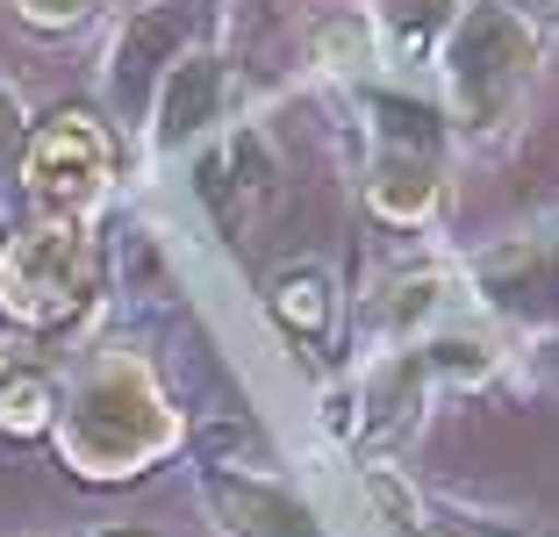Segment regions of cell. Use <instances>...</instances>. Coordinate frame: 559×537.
Listing matches in <instances>:
<instances>
[{"mask_svg":"<svg viewBox=\"0 0 559 537\" xmlns=\"http://www.w3.org/2000/svg\"><path fill=\"white\" fill-rule=\"evenodd\" d=\"M58 438H66V458L80 473L122 480V473H136L144 458H158L165 444L180 438V423H173L158 380L136 358H100L94 373L80 380V394H72Z\"/></svg>","mask_w":559,"mask_h":537,"instance_id":"6da1fadb","label":"cell"},{"mask_svg":"<svg viewBox=\"0 0 559 537\" xmlns=\"http://www.w3.org/2000/svg\"><path fill=\"white\" fill-rule=\"evenodd\" d=\"M531 80V29L510 8H466L452 22V44H444V86H452V108L474 130H495L510 100Z\"/></svg>","mask_w":559,"mask_h":537,"instance_id":"7a4b0ae2","label":"cell"},{"mask_svg":"<svg viewBox=\"0 0 559 537\" xmlns=\"http://www.w3.org/2000/svg\"><path fill=\"white\" fill-rule=\"evenodd\" d=\"M86 237L80 223H29L22 237L0 244V315L15 323H66L72 309L86 301Z\"/></svg>","mask_w":559,"mask_h":537,"instance_id":"3957f363","label":"cell"},{"mask_svg":"<svg viewBox=\"0 0 559 537\" xmlns=\"http://www.w3.org/2000/svg\"><path fill=\"white\" fill-rule=\"evenodd\" d=\"M108 179H116V144H108V130L86 108H58L22 151V194L44 215H58V223L94 208L108 194Z\"/></svg>","mask_w":559,"mask_h":537,"instance_id":"277c9868","label":"cell"},{"mask_svg":"<svg viewBox=\"0 0 559 537\" xmlns=\"http://www.w3.org/2000/svg\"><path fill=\"white\" fill-rule=\"evenodd\" d=\"M194 8H144V15L122 29V44H116V100H122V115H144L151 100H158V65L173 72L180 58L173 50L187 44V29H194Z\"/></svg>","mask_w":559,"mask_h":537,"instance_id":"5b68a950","label":"cell"},{"mask_svg":"<svg viewBox=\"0 0 559 537\" xmlns=\"http://www.w3.org/2000/svg\"><path fill=\"white\" fill-rule=\"evenodd\" d=\"M223 100H230V65H223V58H180V65L158 80V100H151V108H158V122H151L158 151H180V144H194V136H209Z\"/></svg>","mask_w":559,"mask_h":537,"instance_id":"8992f818","label":"cell"},{"mask_svg":"<svg viewBox=\"0 0 559 537\" xmlns=\"http://www.w3.org/2000/svg\"><path fill=\"white\" fill-rule=\"evenodd\" d=\"M474 279H480V294H488V309L516 315V323H545V315H559V273H552V259H545L538 237H531V244L516 237V244L480 251Z\"/></svg>","mask_w":559,"mask_h":537,"instance_id":"52a82bcc","label":"cell"},{"mask_svg":"<svg viewBox=\"0 0 559 537\" xmlns=\"http://www.w3.org/2000/svg\"><path fill=\"white\" fill-rule=\"evenodd\" d=\"M209 509L230 523L237 537H323V523H316L287 488L237 480V473H209Z\"/></svg>","mask_w":559,"mask_h":537,"instance_id":"ba28073f","label":"cell"},{"mask_svg":"<svg viewBox=\"0 0 559 537\" xmlns=\"http://www.w3.org/2000/svg\"><path fill=\"white\" fill-rule=\"evenodd\" d=\"M430 201H438V158H424V151H380L373 215H388V223H424Z\"/></svg>","mask_w":559,"mask_h":537,"instance_id":"9c48e42d","label":"cell"},{"mask_svg":"<svg viewBox=\"0 0 559 537\" xmlns=\"http://www.w3.org/2000/svg\"><path fill=\"white\" fill-rule=\"evenodd\" d=\"M424 358L416 351H402V358H388V366H380V380H373V394H366V408H373V416H366V430H373V444H395L402 430L416 423V402H424Z\"/></svg>","mask_w":559,"mask_h":537,"instance_id":"30bf717a","label":"cell"},{"mask_svg":"<svg viewBox=\"0 0 559 537\" xmlns=\"http://www.w3.org/2000/svg\"><path fill=\"white\" fill-rule=\"evenodd\" d=\"M273 315L295 337H323L330 330V273H316V265H295V273L273 279Z\"/></svg>","mask_w":559,"mask_h":537,"instance_id":"8fae6325","label":"cell"},{"mask_svg":"<svg viewBox=\"0 0 559 537\" xmlns=\"http://www.w3.org/2000/svg\"><path fill=\"white\" fill-rule=\"evenodd\" d=\"M444 294H452V279L444 273H402L395 287H380V301H373V323L380 330H416V323H430V315L444 309Z\"/></svg>","mask_w":559,"mask_h":537,"instance_id":"7c38bea8","label":"cell"},{"mask_svg":"<svg viewBox=\"0 0 559 537\" xmlns=\"http://www.w3.org/2000/svg\"><path fill=\"white\" fill-rule=\"evenodd\" d=\"M452 22H460V0H380V29L395 36L409 58H424Z\"/></svg>","mask_w":559,"mask_h":537,"instance_id":"4fadbf2b","label":"cell"},{"mask_svg":"<svg viewBox=\"0 0 559 537\" xmlns=\"http://www.w3.org/2000/svg\"><path fill=\"white\" fill-rule=\"evenodd\" d=\"M316 58L337 65V72H366V65H373V29H366L359 15L323 22V29H316Z\"/></svg>","mask_w":559,"mask_h":537,"instance_id":"5bb4252c","label":"cell"},{"mask_svg":"<svg viewBox=\"0 0 559 537\" xmlns=\"http://www.w3.org/2000/svg\"><path fill=\"white\" fill-rule=\"evenodd\" d=\"M424 373L430 380H488L495 373V351L488 344H474V337H444V344H424Z\"/></svg>","mask_w":559,"mask_h":537,"instance_id":"9a60e30c","label":"cell"},{"mask_svg":"<svg viewBox=\"0 0 559 537\" xmlns=\"http://www.w3.org/2000/svg\"><path fill=\"white\" fill-rule=\"evenodd\" d=\"M44 416H50L44 380H8V387H0V423L8 430H44Z\"/></svg>","mask_w":559,"mask_h":537,"instance_id":"2e32d148","label":"cell"},{"mask_svg":"<svg viewBox=\"0 0 559 537\" xmlns=\"http://www.w3.org/2000/svg\"><path fill=\"white\" fill-rule=\"evenodd\" d=\"M22 151H29V122H22L15 94L0 86V187H8V179H22Z\"/></svg>","mask_w":559,"mask_h":537,"instance_id":"e0dca14e","label":"cell"},{"mask_svg":"<svg viewBox=\"0 0 559 537\" xmlns=\"http://www.w3.org/2000/svg\"><path fill=\"white\" fill-rule=\"evenodd\" d=\"M15 15L29 22V29H80L86 15H94V0H15Z\"/></svg>","mask_w":559,"mask_h":537,"instance_id":"ac0fdd59","label":"cell"},{"mask_svg":"<svg viewBox=\"0 0 559 537\" xmlns=\"http://www.w3.org/2000/svg\"><path fill=\"white\" fill-rule=\"evenodd\" d=\"M510 15L524 22V15H538V22H559V0H510Z\"/></svg>","mask_w":559,"mask_h":537,"instance_id":"d6986e66","label":"cell"},{"mask_svg":"<svg viewBox=\"0 0 559 537\" xmlns=\"http://www.w3.org/2000/svg\"><path fill=\"white\" fill-rule=\"evenodd\" d=\"M538 244H545V259H552V273H559V223H552V229H545Z\"/></svg>","mask_w":559,"mask_h":537,"instance_id":"ffe728a7","label":"cell"},{"mask_svg":"<svg viewBox=\"0 0 559 537\" xmlns=\"http://www.w3.org/2000/svg\"><path fill=\"white\" fill-rule=\"evenodd\" d=\"M552 380H559V344H552Z\"/></svg>","mask_w":559,"mask_h":537,"instance_id":"44dd1931","label":"cell"}]
</instances>
